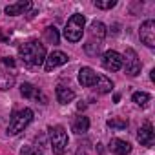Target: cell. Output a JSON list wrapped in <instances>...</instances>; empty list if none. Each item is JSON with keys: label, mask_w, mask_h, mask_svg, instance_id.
<instances>
[{"label": "cell", "mask_w": 155, "mask_h": 155, "mask_svg": "<svg viewBox=\"0 0 155 155\" xmlns=\"http://www.w3.org/2000/svg\"><path fill=\"white\" fill-rule=\"evenodd\" d=\"M18 57L28 66H42L46 60V48L38 40H28L18 46Z\"/></svg>", "instance_id": "6da1fadb"}, {"label": "cell", "mask_w": 155, "mask_h": 155, "mask_svg": "<svg viewBox=\"0 0 155 155\" xmlns=\"http://www.w3.org/2000/svg\"><path fill=\"white\" fill-rule=\"evenodd\" d=\"M84 24H86L84 15H81V13L71 15L69 20H68V24H66V28H64L66 40H69V42H79L82 38V33H84Z\"/></svg>", "instance_id": "7a4b0ae2"}, {"label": "cell", "mask_w": 155, "mask_h": 155, "mask_svg": "<svg viewBox=\"0 0 155 155\" xmlns=\"http://www.w3.org/2000/svg\"><path fill=\"white\" fill-rule=\"evenodd\" d=\"M31 120H33V110L31 108H24V110L15 111L11 115V120H9V126H8V133L9 135L20 133Z\"/></svg>", "instance_id": "3957f363"}, {"label": "cell", "mask_w": 155, "mask_h": 155, "mask_svg": "<svg viewBox=\"0 0 155 155\" xmlns=\"http://www.w3.org/2000/svg\"><path fill=\"white\" fill-rule=\"evenodd\" d=\"M49 142H51V150L55 155H62L68 148V131L64 126L57 124L49 128Z\"/></svg>", "instance_id": "277c9868"}, {"label": "cell", "mask_w": 155, "mask_h": 155, "mask_svg": "<svg viewBox=\"0 0 155 155\" xmlns=\"http://www.w3.org/2000/svg\"><path fill=\"white\" fill-rule=\"evenodd\" d=\"M122 66H124V69H126V75H130V77H137V75L140 73L142 64H140V60H139L135 49L126 48V51H124V55H122Z\"/></svg>", "instance_id": "5b68a950"}, {"label": "cell", "mask_w": 155, "mask_h": 155, "mask_svg": "<svg viewBox=\"0 0 155 155\" xmlns=\"http://www.w3.org/2000/svg\"><path fill=\"white\" fill-rule=\"evenodd\" d=\"M139 37H140L142 44H146L148 48H155V22L153 20H144L140 24Z\"/></svg>", "instance_id": "8992f818"}, {"label": "cell", "mask_w": 155, "mask_h": 155, "mask_svg": "<svg viewBox=\"0 0 155 155\" xmlns=\"http://www.w3.org/2000/svg\"><path fill=\"white\" fill-rule=\"evenodd\" d=\"M102 66H104V69H108V71H120L122 69V55H119L117 51H113V49H110V51H106L104 55H102Z\"/></svg>", "instance_id": "52a82bcc"}, {"label": "cell", "mask_w": 155, "mask_h": 155, "mask_svg": "<svg viewBox=\"0 0 155 155\" xmlns=\"http://www.w3.org/2000/svg\"><path fill=\"white\" fill-rule=\"evenodd\" d=\"M20 93H22V97L31 99V101H37V102H40V104H46V102H48L46 95H44L38 88H35L33 84H29V82H22V86H20Z\"/></svg>", "instance_id": "ba28073f"}, {"label": "cell", "mask_w": 155, "mask_h": 155, "mask_svg": "<svg viewBox=\"0 0 155 155\" xmlns=\"http://www.w3.org/2000/svg\"><path fill=\"white\" fill-rule=\"evenodd\" d=\"M97 81H99V73H95L90 66L81 68V71H79V82L84 88H93L97 84Z\"/></svg>", "instance_id": "9c48e42d"}, {"label": "cell", "mask_w": 155, "mask_h": 155, "mask_svg": "<svg viewBox=\"0 0 155 155\" xmlns=\"http://www.w3.org/2000/svg\"><path fill=\"white\" fill-rule=\"evenodd\" d=\"M68 62V55L66 53H62V51H53L46 60H44V68H46V71H53L55 68H58V66H62V64H66Z\"/></svg>", "instance_id": "30bf717a"}, {"label": "cell", "mask_w": 155, "mask_h": 155, "mask_svg": "<svg viewBox=\"0 0 155 155\" xmlns=\"http://www.w3.org/2000/svg\"><path fill=\"white\" fill-rule=\"evenodd\" d=\"M137 139L142 146H151L153 144V128L150 122H144L142 128H139L137 131Z\"/></svg>", "instance_id": "8fae6325"}, {"label": "cell", "mask_w": 155, "mask_h": 155, "mask_svg": "<svg viewBox=\"0 0 155 155\" xmlns=\"http://www.w3.org/2000/svg\"><path fill=\"white\" fill-rule=\"evenodd\" d=\"M110 150L115 153V155H128L131 151V144L122 140V139H111L110 140Z\"/></svg>", "instance_id": "7c38bea8"}, {"label": "cell", "mask_w": 155, "mask_h": 155, "mask_svg": "<svg viewBox=\"0 0 155 155\" xmlns=\"http://www.w3.org/2000/svg\"><path fill=\"white\" fill-rule=\"evenodd\" d=\"M28 9H31V2L29 0H20V2H17V4H9L6 8V13L9 17H17V15H24Z\"/></svg>", "instance_id": "4fadbf2b"}, {"label": "cell", "mask_w": 155, "mask_h": 155, "mask_svg": "<svg viewBox=\"0 0 155 155\" xmlns=\"http://www.w3.org/2000/svg\"><path fill=\"white\" fill-rule=\"evenodd\" d=\"M15 84V73L8 69H0V91H8Z\"/></svg>", "instance_id": "5bb4252c"}, {"label": "cell", "mask_w": 155, "mask_h": 155, "mask_svg": "<svg viewBox=\"0 0 155 155\" xmlns=\"http://www.w3.org/2000/svg\"><path fill=\"white\" fill-rule=\"evenodd\" d=\"M93 90H95L97 93H101V95L110 93V91L113 90V82L108 79L106 75H99V81H97V84L93 86Z\"/></svg>", "instance_id": "9a60e30c"}, {"label": "cell", "mask_w": 155, "mask_h": 155, "mask_svg": "<svg viewBox=\"0 0 155 155\" xmlns=\"http://www.w3.org/2000/svg\"><path fill=\"white\" fill-rule=\"evenodd\" d=\"M75 99V91L66 88V86H57V101L60 104H68Z\"/></svg>", "instance_id": "2e32d148"}, {"label": "cell", "mask_w": 155, "mask_h": 155, "mask_svg": "<svg viewBox=\"0 0 155 155\" xmlns=\"http://www.w3.org/2000/svg\"><path fill=\"white\" fill-rule=\"evenodd\" d=\"M71 130H73L77 135H84V133L90 130V119H88V117H77V119L73 120Z\"/></svg>", "instance_id": "e0dca14e"}, {"label": "cell", "mask_w": 155, "mask_h": 155, "mask_svg": "<svg viewBox=\"0 0 155 155\" xmlns=\"http://www.w3.org/2000/svg\"><path fill=\"white\" fill-rule=\"evenodd\" d=\"M131 101H133L137 106L144 108V106H148V102H150V95H148L146 91H135V93L131 95Z\"/></svg>", "instance_id": "ac0fdd59"}, {"label": "cell", "mask_w": 155, "mask_h": 155, "mask_svg": "<svg viewBox=\"0 0 155 155\" xmlns=\"http://www.w3.org/2000/svg\"><path fill=\"white\" fill-rule=\"evenodd\" d=\"M91 35L97 37L99 40H102V38L106 37V26H104L102 22H97V20H95V22L91 24Z\"/></svg>", "instance_id": "d6986e66"}, {"label": "cell", "mask_w": 155, "mask_h": 155, "mask_svg": "<svg viewBox=\"0 0 155 155\" xmlns=\"http://www.w3.org/2000/svg\"><path fill=\"white\" fill-rule=\"evenodd\" d=\"M44 35H46L48 42H51V44H58V40H60V37H58V29L53 28V26H48V28L44 29Z\"/></svg>", "instance_id": "ffe728a7"}, {"label": "cell", "mask_w": 155, "mask_h": 155, "mask_svg": "<svg viewBox=\"0 0 155 155\" xmlns=\"http://www.w3.org/2000/svg\"><path fill=\"white\" fill-rule=\"evenodd\" d=\"M111 130H126L128 128V120L126 119H119V117H115V119H108V122H106Z\"/></svg>", "instance_id": "44dd1931"}, {"label": "cell", "mask_w": 155, "mask_h": 155, "mask_svg": "<svg viewBox=\"0 0 155 155\" xmlns=\"http://www.w3.org/2000/svg\"><path fill=\"white\" fill-rule=\"evenodd\" d=\"M93 6L99 8V9H111V8L117 6V0H95Z\"/></svg>", "instance_id": "7402d4cb"}, {"label": "cell", "mask_w": 155, "mask_h": 155, "mask_svg": "<svg viewBox=\"0 0 155 155\" xmlns=\"http://www.w3.org/2000/svg\"><path fill=\"white\" fill-rule=\"evenodd\" d=\"M84 49H86V53H88V55H91V57H97V55L101 53V44L91 40V42H88V44L84 46Z\"/></svg>", "instance_id": "603a6c76"}, {"label": "cell", "mask_w": 155, "mask_h": 155, "mask_svg": "<svg viewBox=\"0 0 155 155\" xmlns=\"http://www.w3.org/2000/svg\"><path fill=\"white\" fill-rule=\"evenodd\" d=\"M22 155H44V153L38 151V150H35V148H24L22 150Z\"/></svg>", "instance_id": "cb8c5ba5"}, {"label": "cell", "mask_w": 155, "mask_h": 155, "mask_svg": "<svg viewBox=\"0 0 155 155\" xmlns=\"http://www.w3.org/2000/svg\"><path fill=\"white\" fill-rule=\"evenodd\" d=\"M9 37H11V29H8V31L0 29V38H2L4 42H9Z\"/></svg>", "instance_id": "d4e9b609"}, {"label": "cell", "mask_w": 155, "mask_h": 155, "mask_svg": "<svg viewBox=\"0 0 155 155\" xmlns=\"http://www.w3.org/2000/svg\"><path fill=\"white\" fill-rule=\"evenodd\" d=\"M2 62H4L6 66H9V68H15V66H17V62H15L11 57H2Z\"/></svg>", "instance_id": "484cf974"}, {"label": "cell", "mask_w": 155, "mask_h": 155, "mask_svg": "<svg viewBox=\"0 0 155 155\" xmlns=\"http://www.w3.org/2000/svg\"><path fill=\"white\" fill-rule=\"evenodd\" d=\"M77 155H88V151H86V146H82V144H81V148L77 150Z\"/></svg>", "instance_id": "4316f807"}, {"label": "cell", "mask_w": 155, "mask_h": 155, "mask_svg": "<svg viewBox=\"0 0 155 155\" xmlns=\"http://www.w3.org/2000/svg\"><path fill=\"white\" fill-rule=\"evenodd\" d=\"M77 108H79V111H82V110H86V104L84 102H79V106H77Z\"/></svg>", "instance_id": "83f0119b"}, {"label": "cell", "mask_w": 155, "mask_h": 155, "mask_svg": "<svg viewBox=\"0 0 155 155\" xmlns=\"http://www.w3.org/2000/svg\"><path fill=\"white\" fill-rule=\"evenodd\" d=\"M97 150H99V153H104V148H102V144H101V142L97 144Z\"/></svg>", "instance_id": "f1b7e54d"}, {"label": "cell", "mask_w": 155, "mask_h": 155, "mask_svg": "<svg viewBox=\"0 0 155 155\" xmlns=\"http://www.w3.org/2000/svg\"><path fill=\"white\" fill-rule=\"evenodd\" d=\"M113 101H115V102H119V101H120V95H119V93H115V95H113Z\"/></svg>", "instance_id": "f546056e"}]
</instances>
